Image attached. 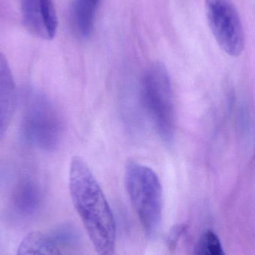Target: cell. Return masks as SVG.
<instances>
[{
	"label": "cell",
	"mask_w": 255,
	"mask_h": 255,
	"mask_svg": "<svg viewBox=\"0 0 255 255\" xmlns=\"http://www.w3.org/2000/svg\"><path fill=\"white\" fill-rule=\"evenodd\" d=\"M69 188L97 255H115L117 227L113 212L91 168L79 156L70 162Z\"/></svg>",
	"instance_id": "6da1fadb"
},
{
	"label": "cell",
	"mask_w": 255,
	"mask_h": 255,
	"mask_svg": "<svg viewBox=\"0 0 255 255\" xmlns=\"http://www.w3.org/2000/svg\"><path fill=\"white\" fill-rule=\"evenodd\" d=\"M139 96L156 133L170 145L175 138V106L170 76L163 64L153 63L147 67L141 78Z\"/></svg>",
	"instance_id": "7a4b0ae2"
},
{
	"label": "cell",
	"mask_w": 255,
	"mask_h": 255,
	"mask_svg": "<svg viewBox=\"0 0 255 255\" xmlns=\"http://www.w3.org/2000/svg\"><path fill=\"white\" fill-rule=\"evenodd\" d=\"M128 196L147 236L160 229L163 214V191L160 179L152 169L130 160L125 167Z\"/></svg>",
	"instance_id": "3957f363"
},
{
	"label": "cell",
	"mask_w": 255,
	"mask_h": 255,
	"mask_svg": "<svg viewBox=\"0 0 255 255\" xmlns=\"http://www.w3.org/2000/svg\"><path fill=\"white\" fill-rule=\"evenodd\" d=\"M22 129L24 137L30 144L43 151H53L62 139L64 121L47 96L34 92L25 106Z\"/></svg>",
	"instance_id": "277c9868"
},
{
	"label": "cell",
	"mask_w": 255,
	"mask_h": 255,
	"mask_svg": "<svg viewBox=\"0 0 255 255\" xmlns=\"http://www.w3.org/2000/svg\"><path fill=\"white\" fill-rule=\"evenodd\" d=\"M205 13L214 38L223 52L239 57L245 47L242 20L232 0H205Z\"/></svg>",
	"instance_id": "5b68a950"
},
{
	"label": "cell",
	"mask_w": 255,
	"mask_h": 255,
	"mask_svg": "<svg viewBox=\"0 0 255 255\" xmlns=\"http://www.w3.org/2000/svg\"><path fill=\"white\" fill-rule=\"evenodd\" d=\"M22 22L34 37L51 40L58 29V16L52 0H20Z\"/></svg>",
	"instance_id": "8992f818"
},
{
	"label": "cell",
	"mask_w": 255,
	"mask_h": 255,
	"mask_svg": "<svg viewBox=\"0 0 255 255\" xmlns=\"http://www.w3.org/2000/svg\"><path fill=\"white\" fill-rule=\"evenodd\" d=\"M16 102L14 80L5 57L0 53V141L10 125Z\"/></svg>",
	"instance_id": "52a82bcc"
},
{
	"label": "cell",
	"mask_w": 255,
	"mask_h": 255,
	"mask_svg": "<svg viewBox=\"0 0 255 255\" xmlns=\"http://www.w3.org/2000/svg\"><path fill=\"white\" fill-rule=\"evenodd\" d=\"M100 1L101 0H73L71 22L78 37L85 39L92 34Z\"/></svg>",
	"instance_id": "ba28073f"
},
{
	"label": "cell",
	"mask_w": 255,
	"mask_h": 255,
	"mask_svg": "<svg viewBox=\"0 0 255 255\" xmlns=\"http://www.w3.org/2000/svg\"><path fill=\"white\" fill-rule=\"evenodd\" d=\"M13 201L19 211L24 213L33 212L38 208L41 201L40 187L31 178H22L15 187Z\"/></svg>",
	"instance_id": "9c48e42d"
},
{
	"label": "cell",
	"mask_w": 255,
	"mask_h": 255,
	"mask_svg": "<svg viewBox=\"0 0 255 255\" xmlns=\"http://www.w3.org/2000/svg\"><path fill=\"white\" fill-rule=\"evenodd\" d=\"M16 255H62L55 243L41 232H33L24 238Z\"/></svg>",
	"instance_id": "30bf717a"
},
{
	"label": "cell",
	"mask_w": 255,
	"mask_h": 255,
	"mask_svg": "<svg viewBox=\"0 0 255 255\" xmlns=\"http://www.w3.org/2000/svg\"><path fill=\"white\" fill-rule=\"evenodd\" d=\"M195 255H226L220 238L213 231L207 230L201 235L195 247Z\"/></svg>",
	"instance_id": "8fae6325"
},
{
	"label": "cell",
	"mask_w": 255,
	"mask_h": 255,
	"mask_svg": "<svg viewBox=\"0 0 255 255\" xmlns=\"http://www.w3.org/2000/svg\"><path fill=\"white\" fill-rule=\"evenodd\" d=\"M186 229H187V226L181 224L177 225L171 230L169 234V237H168L167 244L169 248H175V246L179 241L180 238L185 232Z\"/></svg>",
	"instance_id": "7c38bea8"
}]
</instances>
